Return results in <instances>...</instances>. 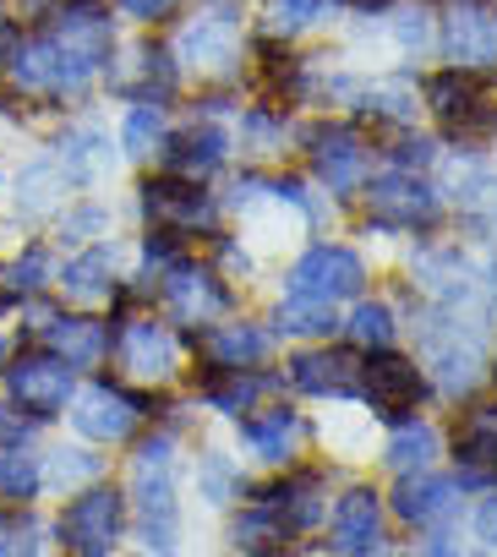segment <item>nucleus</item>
<instances>
[{
    "label": "nucleus",
    "mask_w": 497,
    "mask_h": 557,
    "mask_svg": "<svg viewBox=\"0 0 497 557\" xmlns=\"http://www.w3.org/2000/svg\"><path fill=\"white\" fill-rule=\"evenodd\" d=\"M7 45H12V39H7V23H0V55H7Z\"/></svg>",
    "instance_id": "obj_49"
},
{
    "label": "nucleus",
    "mask_w": 497,
    "mask_h": 557,
    "mask_svg": "<svg viewBox=\"0 0 497 557\" xmlns=\"http://www.w3.org/2000/svg\"><path fill=\"white\" fill-rule=\"evenodd\" d=\"M453 508H459V481H443V475H415L394 492V513L410 524H443Z\"/></svg>",
    "instance_id": "obj_21"
},
{
    "label": "nucleus",
    "mask_w": 497,
    "mask_h": 557,
    "mask_svg": "<svg viewBox=\"0 0 497 557\" xmlns=\"http://www.w3.org/2000/svg\"><path fill=\"white\" fill-rule=\"evenodd\" d=\"M104 224H110V213H104V208H77V213H66L61 235H66V240H88V235H99Z\"/></svg>",
    "instance_id": "obj_42"
},
{
    "label": "nucleus",
    "mask_w": 497,
    "mask_h": 557,
    "mask_svg": "<svg viewBox=\"0 0 497 557\" xmlns=\"http://www.w3.org/2000/svg\"><path fill=\"white\" fill-rule=\"evenodd\" d=\"M366 208L388 230H415V224H432L437 219V191L426 181L405 175V170H388V175H377L366 186Z\"/></svg>",
    "instance_id": "obj_7"
},
{
    "label": "nucleus",
    "mask_w": 497,
    "mask_h": 557,
    "mask_svg": "<svg viewBox=\"0 0 497 557\" xmlns=\"http://www.w3.org/2000/svg\"><path fill=\"white\" fill-rule=\"evenodd\" d=\"M312 159H318V175H323L334 191H350V186L361 181V170H366V148H361V137H356L350 126L318 132V137H312Z\"/></svg>",
    "instance_id": "obj_18"
},
{
    "label": "nucleus",
    "mask_w": 497,
    "mask_h": 557,
    "mask_svg": "<svg viewBox=\"0 0 497 557\" xmlns=\"http://www.w3.org/2000/svg\"><path fill=\"white\" fill-rule=\"evenodd\" d=\"M39 486H45V465H39V454H28V448L0 454V492H7V497L28 503V497H39Z\"/></svg>",
    "instance_id": "obj_29"
},
{
    "label": "nucleus",
    "mask_w": 497,
    "mask_h": 557,
    "mask_svg": "<svg viewBox=\"0 0 497 557\" xmlns=\"http://www.w3.org/2000/svg\"><path fill=\"white\" fill-rule=\"evenodd\" d=\"M301 437H307V421L296 410H263V416L240 421V443L252 448L258 459H269V465H290Z\"/></svg>",
    "instance_id": "obj_15"
},
{
    "label": "nucleus",
    "mask_w": 497,
    "mask_h": 557,
    "mask_svg": "<svg viewBox=\"0 0 497 557\" xmlns=\"http://www.w3.org/2000/svg\"><path fill=\"white\" fill-rule=\"evenodd\" d=\"M229 535H235V546L258 552V557H274V552L290 546V524H285V513H274L269 503H263V508H246Z\"/></svg>",
    "instance_id": "obj_24"
},
{
    "label": "nucleus",
    "mask_w": 497,
    "mask_h": 557,
    "mask_svg": "<svg viewBox=\"0 0 497 557\" xmlns=\"http://www.w3.org/2000/svg\"><path fill=\"white\" fill-rule=\"evenodd\" d=\"M50 356H61L66 367H99L110 356V329L94 318H50Z\"/></svg>",
    "instance_id": "obj_20"
},
{
    "label": "nucleus",
    "mask_w": 497,
    "mask_h": 557,
    "mask_svg": "<svg viewBox=\"0 0 497 557\" xmlns=\"http://www.w3.org/2000/svg\"><path fill=\"white\" fill-rule=\"evenodd\" d=\"M142 410H148V399H137V394H126V388H110V383H94V388L77 399L72 421H77V432L94 437V443H121V437H132V426H137Z\"/></svg>",
    "instance_id": "obj_9"
},
{
    "label": "nucleus",
    "mask_w": 497,
    "mask_h": 557,
    "mask_svg": "<svg viewBox=\"0 0 497 557\" xmlns=\"http://www.w3.org/2000/svg\"><path fill=\"white\" fill-rule=\"evenodd\" d=\"M492 290H497V262H492Z\"/></svg>",
    "instance_id": "obj_50"
},
{
    "label": "nucleus",
    "mask_w": 497,
    "mask_h": 557,
    "mask_svg": "<svg viewBox=\"0 0 497 557\" xmlns=\"http://www.w3.org/2000/svg\"><path fill=\"white\" fill-rule=\"evenodd\" d=\"M279 329H290V334H328V329H334V307L296 296L290 307H279Z\"/></svg>",
    "instance_id": "obj_36"
},
{
    "label": "nucleus",
    "mask_w": 497,
    "mask_h": 557,
    "mask_svg": "<svg viewBox=\"0 0 497 557\" xmlns=\"http://www.w3.org/2000/svg\"><path fill=\"white\" fill-rule=\"evenodd\" d=\"M126 530V497L115 486H88V492H72L55 535L72 557H110V546L121 541Z\"/></svg>",
    "instance_id": "obj_3"
},
{
    "label": "nucleus",
    "mask_w": 497,
    "mask_h": 557,
    "mask_svg": "<svg viewBox=\"0 0 497 557\" xmlns=\"http://www.w3.org/2000/svg\"><path fill=\"white\" fill-rule=\"evenodd\" d=\"M115 7H121L126 17H137V23H159V17L175 12V0H115Z\"/></svg>",
    "instance_id": "obj_44"
},
{
    "label": "nucleus",
    "mask_w": 497,
    "mask_h": 557,
    "mask_svg": "<svg viewBox=\"0 0 497 557\" xmlns=\"http://www.w3.org/2000/svg\"><path fill=\"white\" fill-rule=\"evenodd\" d=\"M350 334L361 339V345H388L394 339V312L383 307V301H372V307H356V318H350Z\"/></svg>",
    "instance_id": "obj_37"
},
{
    "label": "nucleus",
    "mask_w": 497,
    "mask_h": 557,
    "mask_svg": "<svg viewBox=\"0 0 497 557\" xmlns=\"http://www.w3.org/2000/svg\"><path fill=\"white\" fill-rule=\"evenodd\" d=\"M415 273H421V285H432V290L448 296V301H453V296H470V268H464L453 251H426Z\"/></svg>",
    "instance_id": "obj_32"
},
{
    "label": "nucleus",
    "mask_w": 497,
    "mask_h": 557,
    "mask_svg": "<svg viewBox=\"0 0 497 557\" xmlns=\"http://www.w3.org/2000/svg\"><path fill=\"white\" fill-rule=\"evenodd\" d=\"M7 394L17 410H28V421H50L66 410L72 399V367L50 350H34V356H17L7 367Z\"/></svg>",
    "instance_id": "obj_5"
},
{
    "label": "nucleus",
    "mask_w": 497,
    "mask_h": 557,
    "mask_svg": "<svg viewBox=\"0 0 497 557\" xmlns=\"http://www.w3.org/2000/svg\"><path fill=\"white\" fill-rule=\"evenodd\" d=\"M263 388H269L263 377H235V383L213 388V405H219V410H229V416H240L246 405H252V394H263Z\"/></svg>",
    "instance_id": "obj_39"
},
{
    "label": "nucleus",
    "mask_w": 497,
    "mask_h": 557,
    "mask_svg": "<svg viewBox=\"0 0 497 557\" xmlns=\"http://www.w3.org/2000/svg\"><path fill=\"white\" fill-rule=\"evenodd\" d=\"M61 186H66V175H61L55 164H34V170L23 175V191H17L23 213H45V208H55Z\"/></svg>",
    "instance_id": "obj_35"
},
{
    "label": "nucleus",
    "mask_w": 497,
    "mask_h": 557,
    "mask_svg": "<svg viewBox=\"0 0 497 557\" xmlns=\"http://www.w3.org/2000/svg\"><path fill=\"white\" fill-rule=\"evenodd\" d=\"M132 497H137L142 541H148L159 557H175V552H181V508H175V443H170V437H148V443L137 448Z\"/></svg>",
    "instance_id": "obj_2"
},
{
    "label": "nucleus",
    "mask_w": 497,
    "mask_h": 557,
    "mask_svg": "<svg viewBox=\"0 0 497 557\" xmlns=\"http://www.w3.org/2000/svg\"><path fill=\"white\" fill-rule=\"evenodd\" d=\"M197 350L224 372H246V367H258L269 356V334H258L252 323H219L197 339Z\"/></svg>",
    "instance_id": "obj_19"
},
{
    "label": "nucleus",
    "mask_w": 497,
    "mask_h": 557,
    "mask_svg": "<svg viewBox=\"0 0 497 557\" xmlns=\"http://www.w3.org/2000/svg\"><path fill=\"white\" fill-rule=\"evenodd\" d=\"M399 45H405V50H426V45H432L426 12H399Z\"/></svg>",
    "instance_id": "obj_43"
},
{
    "label": "nucleus",
    "mask_w": 497,
    "mask_h": 557,
    "mask_svg": "<svg viewBox=\"0 0 497 557\" xmlns=\"http://www.w3.org/2000/svg\"><path fill=\"white\" fill-rule=\"evenodd\" d=\"M426 99L432 110L448 121V132H486L492 126V110H486V94L470 72H443L426 83Z\"/></svg>",
    "instance_id": "obj_12"
},
{
    "label": "nucleus",
    "mask_w": 497,
    "mask_h": 557,
    "mask_svg": "<svg viewBox=\"0 0 497 557\" xmlns=\"http://www.w3.org/2000/svg\"><path fill=\"white\" fill-rule=\"evenodd\" d=\"M12 535H17V519L0 513V557H12Z\"/></svg>",
    "instance_id": "obj_48"
},
{
    "label": "nucleus",
    "mask_w": 497,
    "mask_h": 557,
    "mask_svg": "<svg viewBox=\"0 0 497 557\" xmlns=\"http://www.w3.org/2000/svg\"><path fill=\"white\" fill-rule=\"evenodd\" d=\"M45 278H50V257H45V246H28L23 257L0 262V301L7 307L28 301L34 290H45Z\"/></svg>",
    "instance_id": "obj_25"
},
{
    "label": "nucleus",
    "mask_w": 497,
    "mask_h": 557,
    "mask_svg": "<svg viewBox=\"0 0 497 557\" xmlns=\"http://www.w3.org/2000/svg\"><path fill=\"white\" fill-rule=\"evenodd\" d=\"M443 45H448V55L459 66H492L497 61V12L475 7V0H459L453 17H448Z\"/></svg>",
    "instance_id": "obj_13"
},
{
    "label": "nucleus",
    "mask_w": 497,
    "mask_h": 557,
    "mask_svg": "<svg viewBox=\"0 0 497 557\" xmlns=\"http://www.w3.org/2000/svg\"><path fill=\"white\" fill-rule=\"evenodd\" d=\"M28 437V421H17L7 405H0V443H23Z\"/></svg>",
    "instance_id": "obj_46"
},
{
    "label": "nucleus",
    "mask_w": 497,
    "mask_h": 557,
    "mask_svg": "<svg viewBox=\"0 0 497 557\" xmlns=\"http://www.w3.org/2000/svg\"><path fill=\"white\" fill-rule=\"evenodd\" d=\"M318 12H323V0H274V28H279V34H296V28H307Z\"/></svg>",
    "instance_id": "obj_40"
},
{
    "label": "nucleus",
    "mask_w": 497,
    "mask_h": 557,
    "mask_svg": "<svg viewBox=\"0 0 497 557\" xmlns=\"http://www.w3.org/2000/svg\"><path fill=\"white\" fill-rule=\"evenodd\" d=\"M142 208H148V219H153L159 230H197V224L213 219L208 191H202L197 181H181V175L148 181V186H142Z\"/></svg>",
    "instance_id": "obj_11"
},
{
    "label": "nucleus",
    "mask_w": 497,
    "mask_h": 557,
    "mask_svg": "<svg viewBox=\"0 0 497 557\" xmlns=\"http://www.w3.org/2000/svg\"><path fill=\"white\" fill-rule=\"evenodd\" d=\"M366 285V268L350 246H312L296 268H290V290L301 301H345V296H361Z\"/></svg>",
    "instance_id": "obj_6"
},
{
    "label": "nucleus",
    "mask_w": 497,
    "mask_h": 557,
    "mask_svg": "<svg viewBox=\"0 0 497 557\" xmlns=\"http://www.w3.org/2000/svg\"><path fill=\"white\" fill-rule=\"evenodd\" d=\"M475 535H481L486 546H497V497H486V503L475 508Z\"/></svg>",
    "instance_id": "obj_45"
},
{
    "label": "nucleus",
    "mask_w": 497,
    "mask_h": 557,
    "mask_svg": "<svg viewBox=\"0 0 497 557\" xmlns=\"http://www.w3.org/2000/svg\"><path fill=\"white\" fill-rule=\"evenodd\" d=\"M197 492H202L208 503L240 497V470L229 465V454H202V465H197Z\"/></svg>",
    "instance_id": "obj_33"
},
{
    "label": "nucleus",
    "mask_w": 497,
    "mask_h": 557,
    "mask_svg": "<svg viewBox=\"0 0 497 557\" xmlns=\"http://www.w3.org/2000/svg\"><path fill=\"white\" fill-rule=\"evenodd\" d=\"M110 350H115V361H121L132 377H142V383H164V377L175 372V339H170L164 323L132 318V323L115 329Z\"/></svg>",
    "instance_id": "obj_8"
},
{
    "label": "nucleus",
    "mask_w": 497,
    "mask_h": 557,
    "mask_svg": "<svg viewBox=\"0 0 497 557\" xmlns=\"http://www.w3.org/2000/svg\"><path fill=\"white\" fill-rule=\"evenodd\" d=\"M164 143V110L153 99H137L126 110V126H121V148L126 153H153Z\"/></svg>",
    "instance_id": "obj_30"
},
{
    "label": "nucleus",
    "mask_w": 497,
    "mask_h": 557,
    "mask_svg": "<svg viewBox=\"0 0 497 557\" xmlns=\"http://www.w3.org/2000/svg\"><path fill=\"white\" fill-rule=\"evenodd\" d=\"M181 55H186L197 72H229V66H235V55H240V34H235L229 12L197 17V23L181 34Z\"/></svg>",
    "instance_id": "obj_16"
},
{
    "label": "nucleus",
    "mask_w": 497,
    "mask_h": 557,
    "mask_svg": "<svg viewBox=\"0 0 497 557\" xmlns=\"http://www.w3.org/2000/svg\"><path fill=\"white\" fill-rule=\"evenodd\" d=\"M366 110H372V115H388V121H410V115H415V94H410L405 83H377V88L366 94Z\"/></svg>",
    "instance_id": "obj_38"
},
{
    "label": "nucleus",
    "mask_w": 497,
    "mask_h": 557,
    "mask_svg": "<svg viewBox=\"0 0 497 557\" xmlns=\"http://www.w3.org/2000/svg\"><path fill=\"white\" fill-rule=\"evenodd\" d=\"M224 148H229V137L219 126H191V132H181V137L164 143V164L181 181H197V175H208V170L224 164Z\"/></svg>",
    "instance_id": "obj_23"
},
{
    "label": "nucleus",
    "mask_w": 497,
    "mask_h": 557,
    "mask_svg": "<svg viewBox=\"0 0 497 557\" xmlns=\"http://www.w3.org/2000/svg\"><path fill=\"white\" fill-rule=\"evenodd\" d=\"M361 394L372 399L377 416L399 421V416L421 399V372H415V361H405V356H372V361L361 367Z\"/></svg>",
    "instance_id": "obj_10"
},
{
    "label": "nucleus",
    "mask_w": 497,
    "mask_h": 557,
    "mask_svg": "<svg viewBox=\"0 0 497 557\" xmlns=\"http://www.w3.org/2000/svg\"><path fill=\"white\" fill-rule=\"evenodd\" d=\"M356 7H372V0H356Z\"/></svg>",
    "instance_id": "obj_51"
},
{
    "label": "nucleus",
    "mask_w": 497,
    "mask_h": 557,
    "mask_svg": "<svg viewBox=\"0 0 497 557\" xmlns=\"http://www.w3.org/2000/svg\"><path fill=\"white\" fill-rule=\"evenodd\" d=\"M61 285H66L72 301H104V296H110V251L94 246V251L72 257L66 273H61Z\"/></svg>",
    "instance_id": "obj_26"
},
{
    "label": "nucleus",
    "mask_w": 497,
    "mask_h": 557,
    "mask_svg": "<svg viewBox=\"0 0 497 557\" xmlns=\"http://www.w3.org/2000/svg\"><path fill=\"white\" fill-rule=\"evenodd\" d=\"M110 50H115L110 12L94 7V0H77V7L50 12V28L45 34H34L23 45H7V77L23 94L61 99V94L88 88L104 72Z\"/></svg>",
    "instance_id": "obj_1"
},
{
    "label": "nucleus",
    "mask_w": 497,
    "mask_h": 557,
    "mask_svg": "<svg viewBox=\"0 0 497 557\" xmlns=\"http://www.w3.org/2000/svg\"><path fill=\"white\" fill-rule=\"evenodd\" d=\"M110 164V143H104V132H72L66 143H61V175L66 181H94L99 170Z\"/></svg>",
    "instance_id": "obj_27"
},
{
    "label": "nucleus",
    "mask_w": 497,
    "mask_h": 557,
    "mask_svg": "<svg viewBox=\"0 0 497 557\" xmlns=\"http://www.w3.org/2000/svg\"><path fill=\"white\" fill-rule=\"evenodd\" d=\"M432 459H437V432L432 426H415L410 421V426L394 432V443H388V465L394 470H426Z\"/></svg>",
    "instance_id": "obj_31"
},
{
    "label": "nucleus",
    "mask_w": 497,
    "mask_h": 557,
    "mask_svg": "<svg viewBox=\"0 0 497 557\" xmlns=\"http://www.w3.org/2000/svg\"><path fill=\"white\" fill-rule=\"evenodd\" d=\"M377 530H383V519H377V492H372V486H350V492L339 497V508H334V552L366 557V552H377Z\"/></svg>",
    "instance_id": "obj_14"
},
{
    "label": "nucleus",
    "mask_w": 497,
    "mask_h": 557,
    "mask_svg": "<svg viewBox=\"0 0 497 557\" xmlns=\"http://www.w3.org/2000/svg\"><path fill=\"white\" fill-rule=\"evenodd\" d=\"M296 388L307 394H356L361 388V361L350 350H307L290 361Z\"/></svg>",
    "instance_id": "obj_17"
},
{
    "label": "nucleus",
    "mask_w": 497,
    "mask_h": 557,
    "mask_svg": "<svg viewBox=\"0 0 497 557\" xmlns=\"http://www.w3.org/2000/svg\"><path fill=\"white\" fill-rule=\"evenodd\" d=\"M459 459H470V465L497 459V432H492V426H470V432L459 437Z\"/></svg>",
    "instance_id": "obj_41"
},
{
    "label": "nucleus",
    "mask_w": 497,
    "mask_h": 557,
    "mask_svg": "<svg viewBox=\"0 0 497 557\" xmlns=\"http://www.w3.org/2000/svg\"><path fill=\"white\" fill-rule=\"evenodd\" d=\"M164 296H170L181 323H208V318L224 312V290L213 285V273H202V268H170Z\"/></svg>",
    "instance_id": "obj_22"
},
{
    "label": "nucleus",
    "mask_w": 497,
    "mask_h": 557,
    "mask_svg": "<svg viewBox=\"0 0 497 557\" xmlns=\"http://www.w3.org/2000/svg\"><path fill=\"white\" fill-rule=\"evenodd\" d=\"M99 470H104V459H99V454H83V448H61V454H55V459L45 465V481H50V486H61V492H72L77 481H94Z\"/></svg>",
    "instance_id": "obj_34"
},
{
    "label": "nucleus",
    "mask_w": 497,
    "mask_h": 557,
    "mask_svg": "<svg viewBox=\"0 0 497 557\" xmlns=\"http://www.w3.org/2000/svg\"><path fill=\"white\" fill-rule=\"evenodd\" d=\"M421 350H426V367H437L443 394H470L481 377V361H486V334L475 323L437 318L421 329Z\"/></svg>",
    "instance_id": "obj_4"
},
{
    "label": "nucleus",
    "mask_w": 497,
    "mask_h": 557,
    "mask_svg": "<svg viewBox=\"0 0 497 557\" xmlns=\"http://www.w3.org/2000/svg\"><path fill=\"white\" fill-rule=\"evenodd\" d=\"M17 7H23V17H50L61 7H77V0H17Z\"/></svg>",
    "instance_id": "obj_47"
},
{
    "label": "nucleus",
    "mask_w": 497,
    "mask_h": 557,
    "mask_svg": "<svg viewBox=\"0 0 497 557\" xmlns=\"http://www.w3.org/2000/svg\"><path fill=\"white\" fill-rule=\"evenodd\" d=\"M459 213L475 224V230H497V175L492 170H464L459 175Z\"/></svg>",
    "instance_id": "obj_28"
}]
</instances>
